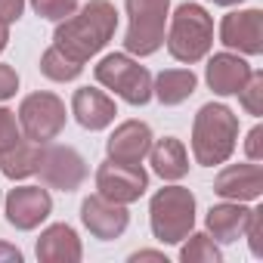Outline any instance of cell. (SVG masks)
<instances>
[{"mask_svg":"<svg viewBox=\"0 0 263 263\" xmlns=\"http://www.w3.org/2000/svg\"><path fill=\"white\" fill-rule=\"evenodd\" d=\"M118 31V10L108 0H90L81 10H74L68 19L59 22L56 34H53V44L78 59V62H87L93 59Z\"/></svg>","mask_w":263,"mask_h":263,"instance_id":"6da1fadb","label":"cell"},{"mask_svg":"<svg viewBox=\"0 0 263 263\" xmlns=\"http://www.w3.org/2000/svg\"><path fill=\"white\" fill-rule=\"evenodd\" d=\"M238 143V118L223 102H208L192 121V155L204 167L226 164Z\"/></svg>","mask_w":263,"mask_h":263,"instance_id":"7a4b0ae2","label":"cell"},{"mask_svg":"<svg viewBox=\"0 0 263 263\" xmlns=\"http://www.w3.org/2000/svg\"><path fill=\"white\" fill-rule=\"evenodd\" d=\"M167 19H171V31L164 37L167 53L186 65L201 62L214 47V19L208 16V10L201 4H183Z\"/></svg>","mask_w":263,"mask_h":263,"instance_id":"3957f363","label":"cell"},{"mask_svg":"<svg viewBox=\"0 0 263 263\" xmlns=\"http://www.w3.org/2000/svg\"><path fill=\"white\" fill-rule=\"evenodd\" d=\"M149 226L161 245H180L195 226V195L186 186H164L149 201Z\"/></svg>","mask_w":263,"mask_h":263,"instance_id":"277c9868","label":"cell"},{"mask_svg":"<svg viewBox=\"0 0 263 263\" xmlns=\"http://www.w3.org/2000/svg\"><path fill=\"white\" fill-rule=\"evenodd\" d=\"M130 25L124 50L130 56H152L164 47V25L171 16V0H124Z\"/></svg>","mask_w":263,"mask_h":263,"instance_id":"5b68a950","label":"cell"},{"mask_svg":"<svg viewBox=\"0 0 263 263\" xmlns=\"http://www.w3.org/2000/svg\"><path fill=\"white\" fill-rule=\"evenodd\" d=\"M93 74L105 90H115V96H121L130 105H146L152 99V74L130 53L102 56L99 65L93 68Z\"/></svg>","mask_w":263,"mask_h":263,"instance_id":"8992f818","label":"cell"},{"mask_svg":"<svg viewBox=\"0 0 263 263\" xmlns=\"http://www.w3.org/2000/svg\"><path fill=\"white\" fill-rule=\"evenodd\" d=\"M65 102L50 93V90H37V93H28L19 105V127L22 134L31 140V143H53L62 130H65Z\"/></svg>","mask_w":263,"mask_h":263,"instance_id":"52a82bcc","label":"cell"},{"mask_svg":"<svg viewBox=\"0 0 263 263\" xmlns=\"http://www.w3.org/2000/svg\"><path fill=\"white\" fill-rule=\"evenodd\" d=\"M146 189H149V174L143 171V164H121L105 158L96 171V192L108 201L134 204L146 195Z\"/></svg>","mask_w":263,"mask_h":263,"instance_id":"ba28073f","label":"cell"},{"mask_svg":"<svg viewBox=\"0 0 263 263\" xmlns=\"http://www.w3.org/2000/svg\"><path fill=\"white\" fill-rule=\"evenodd\" d=\"M37 174H41L44 186L59 189V192H74L87 180V161L71 146H50L47 143L44 152H41Z\"/></svg>","mask_w":263,"mask_h":263,"instance_id":"9c48e42d","label":"cell"},{"mask_svg":"<svg viewBox=\"0 0 263 263\" xmlns=\"http://www.w3.org/2000/svg\"><path fill=\"white\" fill-rule=\"evenodd\" d=\"M4 208H7V220L13 229L31 232L53 214V198L41 186H16V189H10Z\"/></svg>","mask_w":263,"mask_h":263,"instance_id":"30bf717a","label":"cell"},{"mask_svg":"<svg viewBox=\"0 0 263 263\" xmlns=\"http://www.w3.org/2000/svg\"><path fill=\"white\" fill-rule=\"evenodd\" d=\"M220 44L241 56L263 53V13L260 10H235L220 22Z\"/></svg>","mask_w":263,"mask_h":263,"instance_id":"8fae6325","label":"cell"},{"mask_svg":"<svg viewBox=\"0 0 263 263\" xmlns=\"http://www.w3.org/2000/svg\"><path fill=\"white\" fill-rule=\"evenodd\" d=\"M81 223L90 229L93 238L111 241V238H121L124 229L130 226V211H127V204L108 201L96 192V195H87L81 201Z\"/></svg>","mask_w":263,"mask_h":263,"instance_id":"7c38bea8","label":"cell"},{"mask_svg":"<svg viewBox=\"0 0 263 263\" xmlns=\"http://www.w3.org/2000/svg\"><path fill=\"white\" fill-rule=\"evenodd\" d=\"M152 127L146 121H124L115 127V134L105 140V155L121 164H143L152 146Z\"/></svg>","mask_w":263,"mask_h":263,"instance_id":"4fadbf2b","label":"cell"},{"mask_svg":"<svg viewBox=\"0 0 263 263\" xmlns=\"http://www.w3.org/2000/svg\"><path fill=\"white\" fill-rule=\"evenodd\" d=\"M214 192L226 201H254L263 192V167L248 164H229L214 177Z\"/></svg>","mask_w":263,"mask_h":263,"instance_id":"5bb4252c","label":"cell"},{"mask_svg":"<svg viewBox=\"0 0 263 263\" xmlns=\"http://www.w3.org/2000/svg\"><path fill=\"white\" fill-rule=\"evenodd\" d=\"M251 65L238 56V53H214L208 59V68H204V78H208V87L217 93V96H235L248 78H251Z\"/></svg>","mask_w":263,"mask_h":263,"instance_id":"9a60e30c","label":"cell"},{"mask_svg":"<svg viewBox=\"0 0 263 263\" xmlns=\"http://www.w3.org/2000/svg\"><path fill=\"white\" fill-rule=\"evenodd\" d=\"M71 115L74 121L84 127V130H105L118 108H115V99L105 93V90H96V87H81L74 90L71 96Z\"/></svg>","mask_w":263,"mask_h":263,"instance_id":"2e32d148","label":"cell"},{"mask_svg":"<svg viewBox=\"0 0 263 263\" xmlns=\"http://www.w3.org/2000/svg\"><path fill=\"white\" fill-rule=\"evenodd\" d=\"M84 257L81 238L68 223H53L37 238V260L41 263H78Z\"/></svg>","mask_w":263,"mask_h":263,"instance_id":"e0dca14e","label":"cell"},{"mask_svg":"<svg viewBox=\"0 0 263 263\" xmlns=\"http://www.w3.org/2000/svg\"><path fill=\"white\" fill-rule=\"evenodd\" d=\"M248 220H251V208H245L241 201H223L208 211L204 226H208L211 238H217L220 245H232V241L245 238Z\"/></svg>","mask_w":263,"mask_h":263,"instance_id":"ac0fdd59","label":"cell"},{"mask_svg":"<svg viewBox=\"0 0 263 263\" xmlns=\"http://www.w3.org/2000/svg\"><path fill=\"white\" fill-rule=\"evenodd\" d=\"M149 164H152V171L161 180L177 183V180H183L189 174V152H186V146L177 137L152 140V146H149Z\"/></svg>","mask_w":263,"mask_h":263,"instance_id":"d6986e66","label":"cell"},{"mask_svg":"<svg viewBox=\"0 0 263 263\" xmlns=\"http://www.w3.org/2000/svg\"><path fill=\"white\" fill-rule=\"evenodd\" d=\"M198 87V78L192 68H164L158 78H152V96L161 105H180L186 102Z\"/></svg>","mask_w":263,"mask_h":263,"instance_id":"ffe728a7","label":"cell"},{"mask_svg":"<svg viewBox=\"0 0 263 263\" xmlns=\"http://www.w3.org/2000/svg\"><path fill=\"white\" fill-rule=\"evenodd\" d=\"M41 152H44L41 143L19 140L13 149H7L4 155H0V171H4V177H10V180H25V177L37 174Z\"/></svg>","mask_w":263,"mask_h":263,"instance_id":"44dd1931","label":"cell"},{"mask_svg":"<svg viewBox=\"0 0 263 263\" xmlns=\"http://www.w3.org/2000/svg\"><path fill=\"white\" fill-rule=\"evenodd\" d=\"M81 71H84V62H78V59L65 56L56 44H53V47H47V50H44V56H41V74H44V78H50V81H56V84H68V81H74Z\"/></svg>","mask_w":263,"mask_h":263,"instance_id":"7402d4cb","label":"cell"},{"mask_svg":"<svg viewBox=\"0 0 263 263\" xmlns=\"http://www.w3.org/2000/svg\"><path fill=\"white\" fill-rule=\"evenodd\" d=\"M186 238L189 241L180 251V260L183 263H220L223 254H220V248L214 245V238L208 232H189Z\"/></svg>","mask_w":263,"mask_h":263,"instance_id":"603a6c76","label":"cell"},{"mask_svg":"<svg viewBox=\"0 0 263 263\" xmlns=\"http://www.w3.org/2000/svg\"><path fill=\"white\" fill-rule=\"evenodd\" d=\"M235 96H238V102H241V108H245L248 115L260 118V115H263V74H260V71H251L248 84H245Z\"/></svg>","mask_w":263,"mask_h":263,"instance_id":"cb8c5ba5","label":"cell"},{"mask_svg":"<svg viewBox=\"0 0 263 263\" xmlns=\"http://www.w3.org/2000/svg\"><path fill=\"white\" fill-rule=\"evenodd\" d=\"M31 10H34L41 19L62 22V19H68V16L78 10V0H31Z\"/></svg>","mask_w":263,"mask_h":263,"instance_id":"d4e9b609","label":"cell"},{"mask_svg":"<svg viewBox=\"0 0 263 263\" xmlns=\"http://www.w3.org/2000/svg\"><path fill=\"white\" fill-rule=\"evenodd\" d=\"M19 140H22V127H19L16 111L0 108V155H4L7 149H13Z\"/></svg>","mask_w":263,"mask_h":263,"instance_id":"484cf974","label":"cell"},{"mask_svg":"<svg viewBox=\"0 0 263 263\" xmlns=\"http://www.w3.org/2000/svg\"><path fill=\"white\" fill-rule=\"evenodd\" d=\"M245 238H248V245H251V254L260 257V254H263V208L251 211V220H248Z\"/></svg>","mask_w":263,"mask_h":263,"instance_id":"4316f807","label":"cell"},{"mask_svg":"<svg viewBox=\"0 0 263 263\" xmlns=\"http://www.w3.org/2000/svg\"><path fill=\"white\" fill-rule=\"evenodd\" d=\"M16 90H19V74H16V68L7 65V62H0V102H4V99H13Z\"/></svg>","mask_w":263,"mask_h":263,"instance_id":"83f0119b","label":"cell"},{"mask_svg":"<svg viewBox=\"0 0 263 263\" xmlns=\"http://www.w3.org/2000/svg\"><path fill=\"white\" fill-rule=\"evenodd\" d=\"M245 152H248L251 161H260V158H263V127H260V124L251 127V134H248V140H245Z\"/></svg>","mask_w":263,"mask_h":263,"instance_id":"f1b7e54d","label":"cell"},{"mask_svg":"<svg viewBox=\"0 0 263 263\" xmlns=\"http://www.w3.org/2000/svg\"><path fill=\"white\" fill-rule=\"evenodd\" d=\"M22 13H25V0H0V22L4 25L19 22Z\"/></svg>","mask_w":263,"mask_h":263,"instance_id":"f546056e","label":"cell"},{"mask_svg":"<svg viewBox=\"0 0 263 263\" xmlns=\"http://www.w3.org/2000/svg\"><path fill=\"white\" fill-rule=\"evenodd\" d=\"M0 263H22V251L16 245L0 241Z\"/></svg>","mask_w":263,"mask_h":263,"instance_id":"4dcf8cb0","label":"cell"},{"mask_svg":"<svg viewBox=\"0 0 263 263\" xmlns=\"http://www.w3.org/2000/svg\"><path fill=\"white\" fill-rule=\"evenodd\" d=\"M130 260H134V263H140V260H164V254L161 251H137V254H130Z\"/></svg>","mask_w":263,"mask_h":263,"instance_id":"1f68e13d","label":"cell"},{"mask_svg":"<svg viewBox=\"0 0 263 263\" xmlns=\"http://www.w3.org/2000/svg\"><path fill=\"white\" fill-rule=\"evenodd\" d=\"M7 41H10V25H4V22H0V53L7 50Z\"/></svg>","mask_w":263,"mask_h":263,"instance_id":"d6a6232c","label":"cell"},{"mask_svg":"<svg viewBox=\"0 0 263 263\" xmlns=\"http://www.w3.org/2000/svg\"><path fill=\"white\" fill-rule=\"evenodd\" d=\"M211 4H217V7H235V4H241V0H211Z\"/></svg>","mask_w":263,"mask_h":263,"instance_id":"836d02e7","label":"cell"},{"mask_svg":"<svg viewBox=\"0 0 263 263\" xmlns=\"http://www.w3.org/2000/svg\"><path fill=\"white\" fill-rule=\"evenodd\" d=\"M0 201H4V198H0Z\"/></svg>","mask_w":263,"mask_h":263,"instance_id":"e575fe53","label":"cell"}]
</instances>
